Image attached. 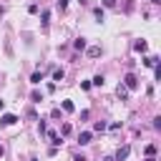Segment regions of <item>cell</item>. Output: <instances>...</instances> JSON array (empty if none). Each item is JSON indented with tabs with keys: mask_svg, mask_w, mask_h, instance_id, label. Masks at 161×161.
I'll return each instance as SVG.
<instances>
[{
	"mask_svg": "<svg viewBox=\"0 0 161 161\" xmlns=\"http://www.w3.org/2000/svg\"><path fill=\"white\" fill-rule=\"evenodd\" d=\"M156 63H158V58H156V55H148V58H143V65H148V68H153Z\"/></svg>",
	"mask_w": 161,
	"mask_h": 161,
	"instance_id": "obj_5",
	"label": "cell"
},
{
	"mask_svg": "<svg viewBox=\"0 0 161 161\" xmlns=\"http://www.w3.org/2000/svg\"><path fill=\"white\" fill-rule=\"evenodd\" d=\"M153 153H156V146L148 143V146H146V156H153Z\"/></svg>",
	"mask_w": 161,
	"mask_h": 161,
	"instance_id": "obj_16",
	"label": "cell"
},
{
	"mask_svg": "<svg viewBox=\"0 0 161 161\" xmlns=\"http://www.w3.org/2000/svg\"><path fill=\"white\" fill-rule=\"evenodd\" d=\"M128 153H131V148H128V146H121V148L116 151V161H123V158H128Z\"/></svg>",
	"mask_w": 161,
	"mask_h": 161,
	"instance_id": "obj_3",
	"label": "cell"
},
{
	"mask_svg": "<svg viewBox=\"0 0 161 161\" xmlns=\"http://www.w3.org/2000/svg\"><path fill=\"white\" fill-rule=\"evenodd\" d=\"M78 143H80V146H86V143H91V131H83V133L78 136Z\"/></svg>",
	"mask_w": 161,
	"mask_h": 161,
	"instance_id": "obj_4",
	"label": "cell"
},
{
	"mask_svg": "<svg viewBox=\"0 0 161 161\" xmlns=\"http://www.w3.org/2000/svg\"><path fill=\"white\" fill-rule=\"evenodd\" d=\"M3 108H5V103H3V101H0V111H3Z\"/></svg>",
	"mask_w": 161,
	"mask_h": 161,
	"instance_id": "obj_25",
	"label": "cell"
},
{
	"mask_svg": "<svg viewBox=\"0 0 161 161\" xmlns=\"http://www.w3.org/2000/svg\"><path fill=\"white\" fill-rule=\"evenodd\" d=\"M118 96L126 98V96H128V88H126V86H118Z\"/></svg>",
	"mask_w": 161,
	"mask_h": 161,
	"instance_id": "obj_14",
	"label": "cell"
},
{
	"mask_svg": "<svg viewBox=\"0 0 161 161\" xmlns=\"http://www.w3.org/2000/svg\"><path fill=\"white\" fill-rule=\"evenodd\" d=\"M65 5H68V0H58V8H60V10H63Z\"/></svg>",
	"mask_w": 161,
	"mask_h": 161,
	"instance_id": "obj_22",
	"label": "cell"
},
{
	"mask_svg": "<svg viewBox=\"0 0 161 161\" xmlns=\"http://www.w3.org/2000/svg\"><path fill=\"white\" fill-rule=\"evenodd\" d=\"M0 123L3 126H13V123H18V116L15 113H3L0 116Z\"/></svg>",
	"mask_w": 161,
	"mask_h": 161,
	"instance_id": "obj_2",
	"label": "cell"
},
{
	"mask_svg": "<svg viewBox=\"0 0 161 161\" xmlns=\"http://www.w3.org/2000/svg\"><path fill=\"white\" fill-rule=\"evenodd\" d=\"M30 98H33L35 103H40V93H38V91H33V93H30Z\"/></svg>",
	"mask_w": 161,
	"mask_h": 161,
	"instance_id": "obj_19",
	"label": "cell"
},
{
	"mask_svg": "<svg viewBox=\"0 0 161 161\" xmlns=\"http://www.w3.org/2000/svg\"><path fill=\"white\" fill-rule=\"evenodd\" d=\"M91 83H93V86H103V75H96Z\"/></svg>",
	"mask_w": 161,
	"mask_h": 161,
	"instance_id": "obj_18",
	"label": "cell"
},
{
	"mask_svg": "<svg viewBox=\"0 0 161 161\" xmlns=\"http://www.w3.org/2000/svg\"><path fill=\"white\" fill-rule=\"evenodd\" d=\"M73 45H75V48H78V50H83V48H86V40H83V38H78V40H75V43H73Z\"/></svg>",
	"mask_w": 161,
	"mask_h": 161,
	"instance_id": "obj_12",
	"label": "cell"
},
{
	"mask_svg": "<svg viewBox=\"0 0 161 161\" xmlns=\"http://www.w3.org/2000/svg\"><path fill=\"white\" fill-rule=\"evenodd\" d=\"M103 5H106V8H113V5H116V0H103Z\"/></svg>",
	"mask_w": 161,
	"mask_h": 161,
	"instance_id": "obj_21",
	"label": "cell"
},
{
	"mask_svg": "<svg viewBox=\"0 0 161 161\" xmlns=\"http://www.w3.org/2000/svg\"><path fill=\"white\" fill-rule=\"evenodd\" d=\"M153 78H156V80H158V78H161V65H158V63H156V65H153Z\"/></svg>",
	"mask_w": 161,
	"mask_h": 161,
	"instance_id": "obj_13",
	"label": "cell"
},
{
	"mask_svg": "<svg viewBox=\"0 0 161 161\" xmlns=\"http://www.w3.org/2000/svg\"><path fill=\"white\" fill-rule=\"evenodd\" d=\"M88 55H91V58H98V55H101V48H98V45H91V48H88Z\"/></svg>",
	"mask_w": 161,
	"mask_h": 161,
	"instance_id": "obj_6",
	"label": "cell"
},
{
	"mask_svg": "<svg viewBox=\"0 0 161 161\" xmlns=\"http://www.w3.org/2000/svg\"><path fill=\"white\" fill-rule=\"evenodd\" d=\"M63 111H65V113H73V111H75V106H73L70 101H63Z\"/></svg>",
	"mask_w": 161,
	"mask_h": 161,
	"instance_id": "obj_8",
	"label": "cell"
},
{
	"mask_svg": "<svg viewBox=\"0 0 161 161\" xmlns=\"http://www.w3.org/2000/svg\"><path fill=\"white\" fill-rule=\"evenodd\" d=\"M38 131L43 133V131H48V126H45V121H38Z\"/></svg>",
	"mask_w": 161,
	"mask_h": 161,
	"instance_id": "obj_20",
	"label": "cell"
},
{
	"mask_svg": "<svg viewBox=\"0 0 161 161\" xmlns=\"http://www.w3.org/2000/svg\"><path fill=\"white\" fill-rule=\"evenodd\" d=\"M146 161H156V158H153V156H148V158H146Z\"/></svg>",
	"mask_w": 161,
	"mask_h": 161,
	"instance_id": "obj_23",
	"label": "cell"
},
{
	"mask_svg": "<svg viewBox=\"0 0 161 161\" xmlns=\"http://www.w3.org/2000/svg\"><path fill=\"white\" fill-rule=\"evenodd\" d=\"M93 15H96L98 20H103V8H96V10H93Z\"/></svg>",
	"mask_w": 161,
	"mask_h": 161,
	"instance_id": "obj_17",
	"label": "cell"
},
{
	"mask_svg": "<svg viewBox=\"0 0 161 161\" xmlns=\"http://www.w3.org/2000/svg\"><path fill=\"white\" fill-rule=\"evenodd\" d=\"M136 50H138V53H146V50H148L146 40H138V43H136Z\"/></svg>",
	"mask_w": 161,
	"mask_h": 161,
	"instance_id": "obj_7",
	"label": "cell"
},
{
	"mask_svg": "<svg viewBox=\"0 0 161 161\" xmlns=\"http://www.w3.org/2000/svg\"><path fill=\"white\" fill-rule=\"evenodd\" d=\"M0 156H3V146H0Z\"/></svg>",
	"mask_w": 161,
	"mask_h": 161,
	"instance_id": "obj_26",
	"label": "cell"
},
{
	"mask_svg": "<svg viewBox=\"0 0 161 161\" xmlns=\"http://www.w3.org/2000/svg\"><path fill=\"white\" fill-rule=\"evenodd\" d=\"M40 80H43V73H33L30 75V83H40Z\"/></svg>",
	"mask_w": 161,
	"mask_h": 161,
	"instance_id": "obj_10",
	"label": "cell"
},
{
	"mask_svg": "<svg viewBox=\"0 0 161 161\" xmlns=\"http://www.w3.org/2000/svg\"><path fill=\"white\" fill-rule=\"evenodd\" d=\"M93 128H96V131H106V121H96Z\"/></svg>",
	"mask_w": 161,
	"mask_h": 161,
	"instance_id": "obj_11",
	"label": "cell"
},
{
	"mask_svg": "<svg viewBox=\"0 0 161 161\" xmlns=\"http://www.w3.org/2000/svg\"><path fill=\"white\" fill-rule=\"evenodd\" d=\"M123 86H126L128 91H133V88H138V78H136L133 73H128V75L123 78Z\"/></svg>",
	"mask_w": 161,
	"mask_h": 161,
	"instance_id": "obj_1",
	"label": "cell"
},
{
	"mask_svg": "<svg viewBox=\"0 0 161 161\" xmlns=\"http://www.w3.org/2000/svg\"><path fill=\"white\" fill-rule=\"evenodd\" d=\"M30 161H38V158H30Z\"/></svg>",
	"mask_w": 161,
	"mask_h": 161,
	"instance_id": "obj_27",
	"label": "cell"
},
{
	"mask_svg": "<svg viewBox=\"0 0 161 161\" xmlns=\"http://www.w3.org/2000/svg\"><path fill=\"white\" fill-rule=\"evenodd\" d=\"M151 3H153V5H158V3H161V0H151Z\"/></svg>",
	"mask_w": 161,
	"mask_h": 161,
	"instance_id": "obj_24",
	"label": "cell"
},
{
	"mask_svg": "<svg viewBox=\"0 0 161 161\" xmlns=\"http://www.w3.org/2000/svg\"><path fill=\"white\" fill-rule=\"evenodd\" d=\"M70 133V123H63V128H60V136H68Z\"/></svg>",
	"mask_w": 161,
	"mask_h": 161,
	"instance_id": "obj_15",
	"label": "cell"
},
{
	"mask_svg": "<svg viewBox=\"0 0 161 161\" xmlns=\"http://www.w3.org/2000/svg\"><path fill=\"white\" fill-rule=\"evenodd\" d=\"M53 80H63V68H55L53 70Z\"/></svg>",
	"mask_w": 161,
	"mask_h": 161,
	"instance_id": "obj_9",
	"label": "cell"
}]
</instances>
